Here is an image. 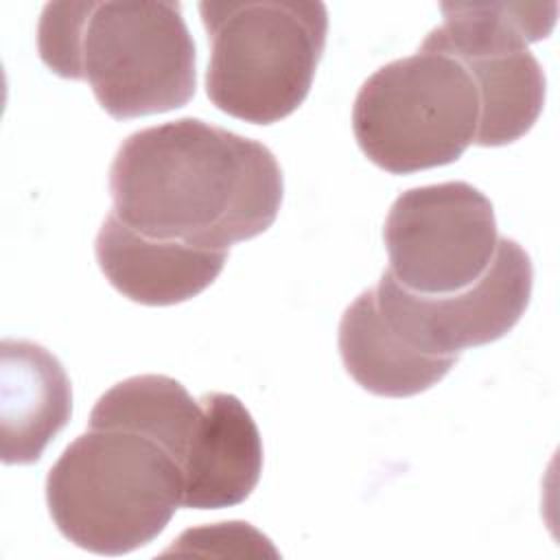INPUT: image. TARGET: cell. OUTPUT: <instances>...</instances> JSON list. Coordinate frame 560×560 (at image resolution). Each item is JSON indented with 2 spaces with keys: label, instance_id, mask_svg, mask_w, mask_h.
Returning a JSON list of instances; mask_svg holds the SVG:
<instances>
[{
  "label": "cell",
  "instance_id": "cell-1",
  "mask_svg": "<svg viewBox=\"0 0 560 560\" xmlns=\"http://www.w3.org/2000/svg\"><path fill=\"white\" fill-rule=\"evenodd\" d=\"M112 212L131 230L203 249H230L271 228L284 179L273 153L199 118L147 127L116 151Z\"/></svg>",
  "mask_w": 560,
  "mask_h": 560
},
{
  "label": "cell",
  "instance_id": "cell-2",
  "mask_svg": "<svg viewBox=\"0 0 560 560\" xmlns=\"http://www.w3.org/2000/svg\"><path fill=\"white\" fill-rule=\"evenodd\" d=\"M37 48L57 77L88 81L116 120L184 107L197 90L179 2H48Z\"/></svg>",
  "mask_w": 560,
  "mask_h": 560
},
{
  "label": "cell",
  "instance_id": "cell-3",
  "mask_svg": "<svg viewBox=\"0 0 560 560\" xmlns=\"http://www.w3.org/2000/svg\"><path fill=\"white\" fill-rule=\"evenodd\" d=\"M184 501V475L155 440L120 427L88 429L46 477L57 529L98 556H122L158 538Z\"/></svg>",
  "mask_w": 560,
  "mask_h": 560
},
{
  "label": "cell",
  "instance_id": "cell-4",
  "mask_svg": "<svg viewBox=\"0 0 560 560\" xmlns=\"http://www.w3.org/2000/svg\"><path fill=\"white\" fill-rule=\"evenodd\" d=\"M210 42L206 94L221 112L254 125L293 114L324 55V2H199Z\"/></svg>",
  "mask_w": 560,
  "mask_h": 560
},
{
  "label": "cell",
  "instance_id": "cell-5",
  "mask_svg": "<svg viewBox=\"0 0 560 560\" xmlns=\"http://www.w3.org/2000/svg\"><path fill=\"white\" fill-rule=\"evenodd\" d=\"M479 92L451 55L420 50L378 68L359 90L352 131L378 168L407 175L457 162L475 142Z\"/></svg>",
  "mask_w": 560,
  "mask_h": 560
},
{
  "label": "cell",
  "instance_id": "cell-6",
  "mask_svg": "<svg viewBox=\"0 0 560 560\" xmlns=\"http://www.w3.org/2000/svg\"><path fill=\"white\" fill-rule=\"evenodd\" d=\"M440 11L444 24L424 37L420 50L455 57L475 79V144H512L534 127L545 105V72L529 44L549 37L558 4L444 2Z\"/></svg>",
  "mask_w": 560,
  "mask_h": 560
},
{
  "label": "cell",
  "instance_id": "cell-7",
  "mask_svg": "<svg viewBox=\"0 0 560 560\" xmlns=\"http://www.w3.org/2000/svg\"><path fill=\"white\" fill-rule=\"evenodd\" d=\"M490 199L466 182L418 186L396 197L383 228L392 278L420 295L475 284L499 245Z\"/></svg>",
  "mask_w": 560,
  "mask_h": 560
},
{
  "label": "cell",
  "instance_id": "cell-8",
  "mask_svg": "<svg viewBox=\"0 0 560 560\" xmlns=\"http://www.w3.org/2000/svg\"><path fill=\"white\" fill-rule=\"evenodd\" d=\"M532 287L527 252L503 236L488 271L464 291L420 295L383 271L374 295L381 315L407 346L431 357H462L466 348L508 335L525 313Z\"/></svg>",
  "mask_w": 560,
  "mask_h": 560
},
{
  "label": "cell",
  "instance_id": "cell-9",
  "mask_svg": "<svg viewBox=\"0 0 560 560\" xmlns=\"http://www.w3.org/2000/svg\"><path fill=\"white\" fill-rule=\"evenodd\" d=\"M94 254L118 293L144 306H171L208 289L223 271L230 249L149 238L109 210L96 234Z\"/></svg>",
  "mask_w": 560,
  "mask_h": 560
},
{
  "label": "cell",
  "instance_id": "cell-10",
  "mask_svg": "<svg viewBox=\"0 0 560 560\" xmlns=\"http://www.w3.org/2000/svg\"><path fill=\"white\" fill-rule=\"evenodd\" d=\"M201 420L182 462L184 508L243 503L262 472V440L245 405L223 392L199 396Z\"/></svg>",
  "mask_w": 560,
  "mask_h": 560
},
{
  "label": "cell",
  "instance_id": "cell-11",
  "mask_svg": "<svg viewBox=\"0 0 560 560\" xmlns=\"http://www.w3.org/2000/svg\"><path fill=\"white\" fill-rule=\"evenodd\" d=\"M0 359V455L35 464L70 420V378L55 354L26 339H4Z\"/></svg>",
  "mask_w": 560,
  "mask_h": 560
},
{
  "label": "cell",
  "instance_id": "cell-12",
  "mask_svg": "<svg viewBox=\"0 0 560 560\" xmlns=\"http://www.w3.org/2000/svg\"><path fill=\"white\" fill-rule=\"evenodd\" d=\"M339 352L346 372L370 394L407 398L440 383L459 357H431L407 346L378 311L374 289L341 315Z\"/></svg>",
  "mask_w": 560,
  "mask_h": 560
},
{
  "label": "cell",
  "instance_id": "cell-13",
  "mask_svg": "<svg viewBox=\"0 0 560 560\" xmlns=\"http://www.w3.org/2000/svg\"><path fill=\"white\" fill-rule=\"evenodd\" d=\"M201 420V402L164 374H142L116 383L94 405L90 429L120 427L162 444L179 464Z\"/></svg>",
  "mask_w": 560,
  "mask_h": 560
}]
</instances>
